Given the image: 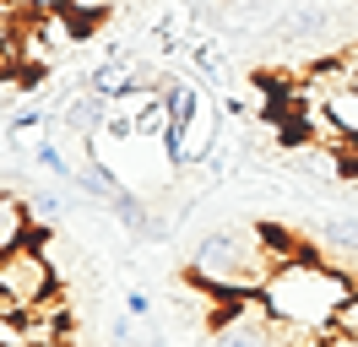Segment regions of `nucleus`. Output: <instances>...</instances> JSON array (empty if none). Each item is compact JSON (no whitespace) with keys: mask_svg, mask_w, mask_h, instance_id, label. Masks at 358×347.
Here are the masks:
<instances>
[{"mask_svg":"<svg viewBox=\"0 0 358 347\" xmlns=\"http://www.w3.org/2000/svg\"><path fill=\"white\" fill-rule=\"evenodd\" d=\"M33 228H38V222H33V212H27V201L11 195V190H0V255H11L17 244L38 239Z\"/></svg>","mask_w":358,"mask_h":347,"instance_id":"6","label":"nucleus"},{"mask_svg":"<svg viewBox=\"0 0 358 347\" xmlns=\"http://www.w3.org/2000/svg\"><path fill=\"white\" fill-rule=\"evenodd\" d=\"M331 342L336 347H358V293L342 304V315H336V325H331Z\"/></svg>","mask_w":358,"mask_h":347,"instance_id":"10","label":"nucleus"},{"mask_svg":"<svg viewBox=\"0 0 358 347\" xmlns=\"http://www.w3.org/2000/svg\"><path fill=\"white\" fill-rule=\"evenodd\" d=\"M0 6H27V0H0Z\"/></svg>","mask_w":358,"mask_h":347,"instance_id":"13","label":"nucleus"},{"mask_svg":"<svg viewBox=\"0 0 358 347\" xmlns=\"http://www.w3.org/2000/svg\"><path fill=\"white\" fill-rule=\"evenodd\" d=\"M0 293L11 299L17 315H27V309H38V304H49L60 293V271H55V260H49V250L38 239H27L11 255H0Z\"/></svg>","mask_w":358,"mask_h":347,"instance_id":"3","label":"nucleus"},{"mask_svg":"<svg viewBox=\"0 0 358 347\" xmlns=\"http://www.w3.org/2000/svg\"><path fill=\"white\" fill-rule=\"evenodd\" d=\"M125 309H131L136 320H147V315H152V299H147L141 288H131V293H125Z\"/></svg>","mask_w":358,"mask_h":347,"instance_id":"11","label":"nucleus"},{"mask_svg":"<svg viewBox=\"0 0 358 347\" xmlns=\"http://www.w3.org/2000/svg\"><path fill=\"white\" fill-rule=\"evenodd\" d=\"M299 250V239L282 234L277 222H261V228H223V234H206L190 255V271L185 277L196 282L212 299H239V293H266V282L277 277V266H288Z\"/></svg>","mask_w":358,"mask_h":347,"instance_id":"1","label":"nucleus"},{"mask_svg":"<svg viewBox=\"0 0 358 347\" xmlns=\"http://www.w3.org/2000/svg\"><path fill=\"white\" fill-rule=\"evenodd\" d=\"M27 212H33V222H55V217L71 212V201L60 190H38V195H27Z\"/></svg>","mask_w":358,"mask_h":347,"instance_id":"9","label":"nucleus"},{"mask_svg":"<svg viewBox=\"0 0 358 347\" xmlns=\"http://www.w3.org/2000/svg\"><path fill=\"white\" fill-rule=\"evenodd\" d=\"M82 82L98 92V98H125L131 87H141V60L136 55H109V60H98V65H87V76Z\"/></svg>","mask_w":358,"mask_h":347,"instance_id":"5","label":"nucleus"},{"mask_svg":"<svg viewBox=\"0 0 358 347\" xmlns=\"http://www.w3.org/2000/svg\"><path fill=\"white\" fill-rule=\"evenodd\" d=\"M320 234H326V244H331V260L358 255V222H353V217H331Z\"/></svg>","mask_w":358,"mask_h":347,"instance_id":"8","label":"nucleus"},{"mask_svg":"<svg viewBox=\"0 0 358 347\" xmlns=\"http://www.w3.org/2000/svg\"><path fill=\"white\" fill-rule=\"evenodd\" d=\"M331 347H336V342H331Z\"/></svg>","mask_w":358,"mask_h":347,"instance_id":"14","label":"nucleus"},{"mask_svg":"<svg viewBox=\"0 0 358 347\" xmlns=\"http://www.w3.org/2000/svg\"><path fill=\"white\" fill-rule=\"evenodd\" d=\"M358 293V282L336 266V260H320L315 250L304 255H293L288 266H277V277L266 282V309L277 320L288 325H304V331H320V337H331L336 315H342V304Z\"/></svg>","mask_w":358,"mask_h":347,"instance_id":"2","label":"nucleus"},{"mask_svg":"<svg viewBox=\"0 0 358 347\" xmlns=\"http://www.w3.org/2000/svg\"><path fill=\"white\" fill-rule=\"evenodd\" d=\"M326 33H331V17L320 6H299V11H288L277 22V38H288V43H310V38H326Z\"/></svg>","mask_w":358,"mask_h":347,"instance_id":"7","label":"nucleus"},{"mask_svg":"<svg viewBox=\"0 0 358 347\" xmlns=\"http://www.w3.org/2000/svg\"><path fill=\"white\" fill-rule=\"evenodd\" d=\"M109 337H114L120 347H136V337H141V331H136L131 320H114V325H109Z\"/></svg>","mask_w":358,"mask_h":347,"instance_id":"12","label":"nucleus"},{"mask_svg":"<svg viewBox=\"0 0 358 347\" xmlns=\"http://www.w3.org/2000/svg\"><path fill=\"white\" fill-rule=\"evenodd\" d=\"M71 185L87 195V201H98V206H120V201L131 195V185H125V179L103 163V152L92 147V141H87V157L76 163V179H71Z\"/></svg>","mask_w":358,"mask_h":347,"instance_id":"4","label":"nucleus"}]
</instances>
